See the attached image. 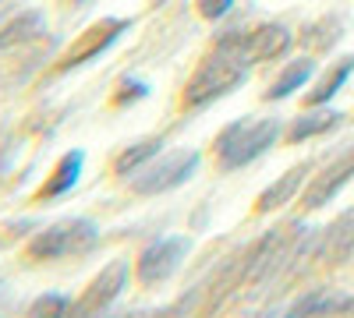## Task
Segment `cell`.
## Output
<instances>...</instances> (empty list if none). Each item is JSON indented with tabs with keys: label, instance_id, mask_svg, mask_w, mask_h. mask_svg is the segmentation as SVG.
<instances>
[{
	"label": "cell",
	"instance_id": "6da1fadb",
	"mask_svg": "<svg viewBox=\"0 0 354 318\" xmlns=\"http://www.w3.org/2000/svg\"><path fill=\"white\" fill-rule=\"evenodd\" d=\"M248 57L238 50V43L227 39V36H216V46L205 61L195 68V74L185 81V92H181V103L188 110H198L205 103H213L227 92H234L238 85H245L248 78Z\"/></svg>",
	"mask_w": 354,
	"mask_h": 318
},
{
	"label": "cell",
	"instance_id": "7a4b0ae2",
	"mask_svg": "<svg viewBox=\"0 0 354 318\" xmlns=\"http://www.w3.org/2000/svg\"><path fill=\"white\" fill-rule=\"evenodd\" d=\"M280 121L277 117H262V121H234L227 124L216 141H213V152H216V166L220 170H241L248 163H255L259 156H266L277 138H280Z\"/></svg>",
	"mask_w": 354,
	"mask_h": 318
},
{
	"label": "cell",
	"instance_id": "3957f363",
	"mask_svg": "<svg viewBox=\"0 0 354 318\" xmlns=\"http://www.w3.org/2000/svg\"><path fill=\"white\" fill-rule=\"evenodd\" d=\"M100 244V226L85 216H68L43 226L39 234L28 241V258L32 262H53V258H75L88 255Z\"/></svg>",
	"mask_w": 354,
	"mask_h": 318
},
{
	"label": "cell",
	"instance_id": "277c9868",
	"mask_svg": "<svg viewBox=\"0 0 354 318\" xmlns=\"http://www.w3.org/2000/svg\"><path fill=\"white\" fill-rule=\"evenodd\" d=\"M198 163H202V156L195 149H174L167 156L149 159L138 173H131L128 188L135 195H163V191H174V188H181L185 181L195 177Z\"/></svg>",
	"mask_w": 354,
	"mask_h": 318
},
{
	"label": "cell",
	"instance_id": "5b68a950",
	"mask_svg": "<svg viewBox=\"0 0 354 318\" xmlns=\"http://www.w3.org/2000/svg\"><path fill=\"white\" fill-rule=\"evenodd\" d=\"M220 36L238 43V50L248 57V64L277 61V57H283L294 46L290 28L280 25V21H266V25H255V28H227V32H220Z\"/></svg>",
	"mask_w": 354,
	"mask_h": 318
},
{
	"label": "cell",
	"instance_id": "8992f818",
	"mask_svg": "<svg viewBox=\"0 0 354 318\" xmlns=\"http://www.w3.org/2000/svg\"><path fill=\"white\" fill-rule=\"evenodd\" d=\"M192 251V241L188 237H160L153 244H145L142 255H138V266H135V276L142 286H156V283H167L177 269H181L185 255Z\"/></svg>",
	"mask_w": 354,
	"mask_h": 318
},
{
	"label": "cell",
	"instance_id": "52a82bcc",
	"mask_svg": "<svg viewBox=\"0 0 354 318\" xmlns=\"http://www.w3.org/2000/svg\"><path fill=\"white\" fill-rule=\"evenodd\" d=\"M128 28H131V21H124V18H100L96 25H88L85 32L68 46V53H64V61H61L57 71H71V68H82L88 61H96V57L103 50H110L117 39H121V32H128Z\"/></svg>",
	"mask_w": 354,
	"mask_h": 318
},
{
	"label": "cell",
	"instance_id": "ba28073f",
	"mask_svg": "<svg viewBox=\"0 0 354 318\" xmlns=\"http://www.w3.org/2000/svg\"><path fill=\"white\" fill-rule=\"evenodd\" d=\"M131 279V266L128 258H113L106 269H100V276L85 286V294L75 301V315H96V311H106L117 297L124 294V286Z\"/></svg>",
	"mask_w": 354,
	"mask_h": 318
},
{
	"label": "cell",
	"instance_id": "9c48e42d",
	"mask_svg": "<svg viewBox=\"0 0 354 318\" xmlns=\"http://www.w3.org/2000/svg\"><path fill=\"white\" fill-rule=\"evenodd\" d=\"M354 177V149H347L344 156H337L330 166H322V173H315L312 184L301 195V206L305 209H322L326 201H333L340 195V188Z\"/></svg>",
	"mask_w": 354,
	"mask_h": 318
},
{
	"label": "cell",
	"instance_id": "30bf717a",
	"mask_svg": "<svg viewBox=\"0 0 354 318\" xmlns=\"http://www.w3.org/2000/svg\"><path fill=\"white\" fill-rule=\"evenodd\" d=\"M354 255V209H344L326 230L319 234V248H315V258L330 266H340Z\"/></svg>",
	"mask_w": 354,
	"mask_h": 318
},
{
	"label": "cell",
	"instance_id": "8fae6325",
	"mask_svg": "<svg viewBox=\"0 0 354 318\" xmlns=\"http://www.w3.org/2000/svg\"><path fill=\"white\" fill-rule=\"evenodd\" d=\"M308 170H312V163H298V166H290L287 173H280V177L255 198V212L266 216V212L283 209L287 201H294V195H298L301 184H305V173H308Z\"/></svg>",
	"mask_w": 354,
	"mask_h": 318
},
{
	"label": "cell",
	"instance_id": "7c38bea8",
	"mask_svg": "<svg viewBox=\"0 0 354 318\" xmlns=\"http://www.w3.org/2000/svg\"><path fill=\"white\" fill-rule=\"evenodd\" d=\"M290 315H354V290H319L305 294L290 304Z\"/></svg>",
	"mask_w": 354,
	"mask_h": 318
},
{
	"label": "cell",
	"instance_id": "4fadbf2b",
	"mask_svg": "<svg viewBox=\"0 0 354 318\" xmlns=\"http://www.w3.org/2000/svg\"><path fill=\"white\" fill-rule=\"evenodd\" d=\"M82 166H85V152H82V149L64 152L61 159H57V166H53V173H50V181L43 184L39 201H50V198L68 195V191L78 184V177H82Z\"/></svg>",
	"mask_w": 354,
	"mask_h": 318
},
{
	"label": "cell",
	"instance_id": "5bb4252c",
	"mask_svg": "<svg viewBox=\"0 0 354 318\" xmlns=\"http://www.w3.org/2000/svg\"><path fill=\"white\" fill-rule=\"evenodd\" d=\"M340 121H344V113H340V110H319V106H312L308 113H301V117H294V121H290V128H287V141H290V146H301V141H308V138H315V135L333 131Z\"/></svg>",
	"mask_w": 354,
	"mask_h": 318
},
{
	"label": "cell",
	"instance_id": "9a60e30c",
	"mask_svg": "<svg viewBox=\"0 0 354 318\" xmlns=\"http://www.w3.org/2000/svg\"><path fill=\"white\" fill-rule=\"evenodd\" d=\"M46 32V18L43 11H18L15 18H8L4 25H0V50L8 46H21V43H32Z\"/></svg>",
	"mask_w": 354,
	"mask_h": 318
},
{
	"label": "cell",
	"instance_id": "2e32d148",
	"mask_svg": "<svg viewBox=\"0 0 354 318\" xmlns=\"http://www.w3.org/2000/svg\"><path fill=\"white\" fill-rule=\"evenodd\" d=\"M312 71H315V61H312V57H298V61H290V64L277 74V81L270 85V89H266V99L280 103V99L294 96L298 89H305V85H308Z\"/></svg>",
	"mask_w": 354,
	"mask_h": 318
},
{
	"label": "cell",
	"instance_id": "e0dca14e",
	"mask_svg": "<svg viewBox=\"0 0 354 318\" xmlns=\"http://www.w3.org/2000/svg\"><path fill=\"white\" fill-rule=\"evenodd\" d=\"M163 141H167L163 135H156V138H142V141H135V146H128L124 152H117V159H113V173H117V177H131V173H138L149 159L160 156Z\"/></svg>",
	"mask_w": 354,
	"mask_h": 318
},
{
	"label": "cell",
	"instance_id": "ac0fdd59",
	"mask_svg": "<svg viewBox=\"0 0 354 318\" xmlns=\"http://www.w3.org/2000/svg\"><path fill=\"white\" fill-rule=\"evenodd\" d=\"M351 74H354V57H340V61H337L326 74L319 78L315 89L305 96V103H308V106H326V103H330V99H333V96L344 89V81H347Z\"/></svg>",
	"mask_w": 354,
	"mask_h": 318
},
{
	"label": "cell",
	"instance_id": "d6986e66",
	"mask_svg": "<svg viewBox=\"0 0 354 318\" xmlns=\"http://www.w3.org/2000/svg\"><path fill=\"white\" fill-rule=\"evenodd\" d=\"M340 36H344V21H340L337 14H326V18H319V21H312V25L305 28L301 43L312 46V50H330Z\"/></svg>",
	"mask_w": 354,
	"mask_h": 318
},
{
	"label": "cell",
	"instance_id": "ffe728a7",
	"mask_svg": "<svg viewBox=\"0 0 354 318\" xmlns=\"http://www.w3.org/2000/svg\"><path fill=\"white\" fill-rule=\"evenodd\" d=\"M28 315H75V301L64 294H43L28 304Z\"/></svg>",
	"mask_w": 354,
	"mask_h": 318
},
{
	"label": "cell",
	"instance_id": "44dd1931",
	"mask_svg": "<svg viewBox=\"0 0 354 318\" xmlns=\"http://www.w3.org/2000/svg\"><path fill=\"white\" fill-rule=\"evenodd\" d=\"M149 96V85H145L142 78H124L121 85H117V92H113V106H131L138 99Z\"/></svg>",
	"mask_w": 354,
	"mask_h": 318
},
{
	"label": "cell",
	"instance_id": "7402d4cb",
	"mask_svg": "<svg viewBox=\"0 0 354 318\" xmlns=\"http://www.w3.org/2000/svg\"><path fill=\"white\" fill-rule=\"evenodd\" d=\"M234 4H238V0H195V8H198V14H202L205 21L227 18V14L234 11Z\"/></svg>",
	"mask_w": 354,
	"mask_h": 318
},
{
	"label": "cell",
	"instance_id": "603a6c76",
	"mask_svg": "<svg viewBox=\"0 0 354 318\" xmlns=\"http://www.w3.org/2000/svg\"><path fill=\"white\" fill-rule=\"evenodd\" d=\"M75 4H85V0H75Z\"/></svg>",
	"mask_w": 354,
	"mask_h": 318
},
{
	"label": "cell",
	"instance_id": "cb8c5ba5",
	"mask_svg": "<svg viewBox=\"0 0 354 318\" xmlns=\"http://www.w3.org/2000/svg\"><path fill=\"white\" fill-rule=\"evenodd\" d=\"M156 4H163V0H156Z\"/></svg>",
	"mask_w": 354,
	"mask_h": 318
}]
</instances>
